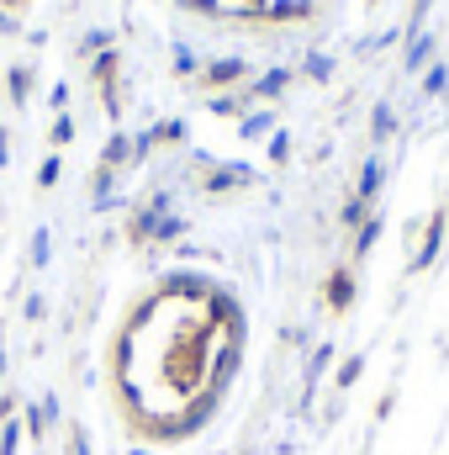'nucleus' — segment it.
Listing matches in <instances>:
<instances>
[{
    "mask_svg": "<svg viewBox=\"0 0 449 455\" xmlns=\"http://www.w3.org/2000/svg\"><path fill=\"white\" fill-rule=\"evenodd\" d=\"M21 445V424H0V455H16Z\"/></svg>",
    "mask_w": 449,
    "mask_h": 455,
    "instance_id": "15",
    "label": "nucleus"
},
{
    "mask_svg": "<svg viewBox=\"0 0 449 455\" xmlns=\"http://www.w3.org/2000/svg\"><path fill=\"white\" fill-rule=\"evenodd\" d=\"M154 233L169 243V238H180V233H185V218H154Z\"/></svg>",
    "mask_w": 449,
    "mask_h": 455,
    "instance_id": "14",
    "label": "nucleus"
},
{
    "mask_svg": "<svg viewBox=\"0 0 449 455\" xmlns=\"http://www.w3.org/2000/svg\"><path fill=\"white\" fill-rule=\"evenodd\" d=\"M243 180H254V170H248V164H227L223 175H212V191H232V186H243Z\"/></svg>",
    "mask_w": 449,
    "mask_h": 455,
    "instance_id": "7",
    "label": "nucleus"
},
{
    "mask_svg": "<svg viewBox=\"0 0 449 455\" xmlns=\"http://www.w3.org/2000/svg\"><path fill=\"white\" fill-rule=\"evenodd\" d=\"M27 91H32V69H11V96L27 101Z\"/></svg>",
    "mask_w": 449,
    "mask_h": 455,
    "instance_id": "17",
    "label": "nucleus"
},
{
    "mask_svg": "<svg viewBox=\"0 0 449 455\" xmlns=\"http://www.w3.org/2000/svg\"><path fill=\"white\" fill-rule=\"evenodd\" d=\"M359 371H365V355H349V360L338 365V392H349V387L359 381Z\"/></svg>",
    "mask_w": 449,
    "mask_h": 455,
    "instance_id": "10",
    "label": "nucleus"
},
{
    "mask_svg": "<svg viewBox=\"0 0 449 455\" xmlns=\"http://www.w3.org/2000/svg\"><path fill=\"white\" fill-rule=\"evenodd\" d=\"M381 175H386V170H381V159H370V164H365V175H359V196H375V191H381Z\"/></svg>",
    "mask_w": 449,
    "mask_h": 455,
    "instance_id": "11",
    "label": "nucleus"
},
{
    "mask_svg": "<svg viewBox=\"0 0 449 455\" xmlns=\"http://www.w3.org/2000/svg\"><path fill=\"white\" fill-rule=\"evenodd\" d=\"M328 360H334V344H323V349H318V355L307 360V392H312V387L323 381V371H328Z\"/></svg>",
    "mask_w": 449,
    "mask_h": 455,
    "instance_id": "8",
    "label": "nucleus"
},
{
    "mask_svg": "<svg viewBox=\"0 0 449 455\" xmlns=\"http://www.w3.org/2000/svg\"><path fill=\"white\" fill-rule=\"evenodd\" d=\"M48 107H59V112H64V107H69V85H64V80H59V85H53V91H48Z\"/></svg>",
    "mask_w": 449,
    "mask_h": 455,
    "instance_id": "22",
    "label": "nucleus"
},
{
    "mask_svg": "<svg viewBox=\"0 0 449 455\" xmlns=\"http://www.w3.org/2000/svg\"><path fill=\"white\" fill-rule=\"evenodd\" d=\"M5 159H11V148H5V138H0V170H5Z\"/></svg>",
    "mask_w": 449,
    "mask_h": 455,
    "instance_id": "25",
    "label": "nucleus"
},
{
    "mask_svg": "<svg viewBox=\"0 0 449 455\" xmlns=\"http://www.w3.org/2000/svg\"><path fill=\"white\" fill-rule=\"evenodd\" d=\"M397 127V116H391V107H375V138H386Z\"/></svg>",
    "mask_w": 449,
    "mask_h": 455,
    "instance_id": "20",
    "label": "nucleus"
},
{
    "mask_svg": "<svg viewBox=\"0 0 449 455\" xmlns=\"http://www.w3.org/2000/svg\"><path fill=\"white\" fill-rule=\"evenodd\" d=\"M0 376H5V355H0Z\"/></svg>",
    "mask_w": 449,
    "mask_h": 455,
    "instance_id": "26",
    "label": "nucleus"
},
{
    "mask_svg": "<svg viewBox=\"0 0 449 455\" xmlns=\"http://www.w3.org/2000/svg\"><path fill=\"white\" fill-rule=\"evenodd\" d=\"M69 138H75V122H69V116H59V122H53V143H69Z\"/></svg>",
    "mask_w": 449,
    "mask_h": 455,
    "instance_id": "23",
    "label": "nucleus"
},
{
    "mask_svg": "<svg viewBox=\"0 0 449 455\" xmlns=\"http://www.w3.org/2000/svg\"><path fill=\"white\" fill-rule=\"evenodd\" d=\"M375 238H381V218H370V223L359 228V238H354V254H370V249H375Z\"/></svg>",
    "mask_w": 449,
    "mask_h": 455,
    "instance_id": "12",
    "label": "nucleus"
},
{
    "mask_svg": "<svg viewBox=\"0 0 449 455\" xmlns=\"http://www.w3.org/2000/svg\"><path fill=\"white\" fill-rule=\"evenodd\" d=\"M175 69L191 75V69H196V53H191V48H175Z\"/></svg>",
    "mask_w": 449,
    "mask_h": 455,
    "instance_id": "21",
    "label": "nucleus"
},
{
    "mask_svg": "<svg viewBox=\"0 0 449 455\" xmlns=\"http://www.w3.org/2000/svg\"><path fill=\"white\" fill-rule=\"evenodd\" d=\"M286 85H291V69H270V75L254 85V96H259V101H270V96H280Z\"/></svg>",
    "mask_w": 449,
    "mask_h": 455,
    "instance_id": "5",
    "label": "nucleus"
},
{
    "mask_svg": "<svg viewBox=\"0 0 449 455\" xmlns=\"http://www.w3.org/2000/svg\"><path fill=\"white\" fill-rule=\"evenodd\" d=\"M307 75H312V80H328V75H334V59H328V53H312V59H307Z\"/></svg>",
    "mask_w": 449,
    "mask_h": 455,
    "instance_id": "16",
    "label": "nucleus"
},
{
    "mask_svg": "<svg viewBox=\"0 0 449 455\" xmlns=\"http://www.w3.org/2000/svg\"><path fill=\"white\" fill-rule=\"evenodd\" d=\"M212 112H238V96H217V101H212Z\"/></svg>",
    "mask_w": 449,
    "mask_h": 455,
    "instance_id": "24",
    "label": "nucleus"
},
{
    "mask_svg": "<svg viewBox=\"0 0 449 455\" xmlns=\"http://www.w3.org/2000/svg\"><path fill=\"white\" fill-rule=\"evenodd\" d=\"M286 154H291V132H275V138H270V159H275V164H280V159H286Z\"/></svg>",
    "mask_w": 449,
    "mask_h": 455,
    "instance_id": "19",
    "label": "nucleus"
},
{
    "mask_svg": "<svg viewBox=\"0 0 449 455\" xmlns=\"http://www.w3.org/2000/svg\"><path fill=\"white\" fill-rule=\"evenodd\" d=\"M349 302H354V275H349V270H338L334 281H328V307H338V313H343Z\"/></svg>",
    "mask_w": 449,
    "mask_h": 455,
    "instance_id": "3",
    "label": "nucleus"
},
{
    "mask_svg": "<svg viewBox=\"0 0 449 455\" xmlns=\"http://www.w3.org/2000/svg\"><path fill=\"white\" fill-rule=\"evenodd\" d=\"M270 127H275V116L270 112H248L243 122H238V138H264Z\"/></svg>",
    "mask_w": 449,
    "mask_h": 455,
    "instance_id": "6",
    "label": "nucleus"
},
{
    "mask_svg": "<svg viewBox=\"0 0 449 455\" xmlns=\"http://www.w3.org/2000/svg\"><path fill=\"white\" fill-rule=\"evenodd\" d=\"M48 249H53V238H48V228H37L32 233V265H48Z\"/></svg>",
    "mask_w": 449,
    "mask_h": 455,
    "instance_id": "13",
    "label": "nucleus"
},
{
    "mask_svg": "<svg viewBox=\"0 0 449 455\" xmlns=\"http://www.w3.org/2000/svg\"><path fill=\"white\" fill-rule=\"evenodd\" d=\"M59 175H64V164H59V159H43V170H37V186H59Z\"/></svg>",
    "mask_w": 449,
    "mask_h": 455,
    "instance_id": "18",
    "label": "nucleus"
},
{
    "mask_svg": "<svg viewBox=\"0 0 449 455\" xmlns=\"http://www.w3.org/2000/svg\"><path fill=\"white\" fill-rule=\"evenodd\" d=\"M127 154H132V143H127V132H112V143H106V154H101V164H106V170H116V164H122Z\"/></svg>",
    "mask_w": 449,
    "mask_h": 455,
    "instance_id": "9",
    "label": "nucleus"
},
{
    "mask_svg": "<svg viewBox=\"0 0 449 455\" xmlns=\"http://www.w3.org/2000/svg\"><path fill=\"white\" fill-rule=\"evenodd\" d=\"M238 360H243V349H238V344L227 339V344H223V355H217V365H212V387H207V392H217V397H223V387L232 381Z\"/></svg>",
    "mask_w": 449,
    "mask_h": 455,
    "instance_id": "1",
    "label": "nucleus"
},
{
    "mask_svg": "<svg viewBox=\"0 0 449 455\" xmlns=\"http://www.w3.org/2000/svg\"><path fill=\"white\" fill-rule=\"evenodd\" d=\"M243 75H248V64H243V59H217V64H207V80H212V85L243 80Z\"/></svg>",
    "mask_w": 449,
    "mask_h": 455,
    "instance_id": "2",
    "label": "nucleus"
},
{
    "mask_svg": "<svg viewBox=\"0 0 449 455\" xmlns=\"http://www.w3.org/2000/svg\"><path fill=\"white\" fill-rule=\"evenodd\" d=\"M270 16L275 21H302V16H312V0H275Z\"/></svg>",
    "mask_w": 449,
    "mask_h": 455,
    "instance_id": "4",
    "label": "nucleus"
}]
</instances>
